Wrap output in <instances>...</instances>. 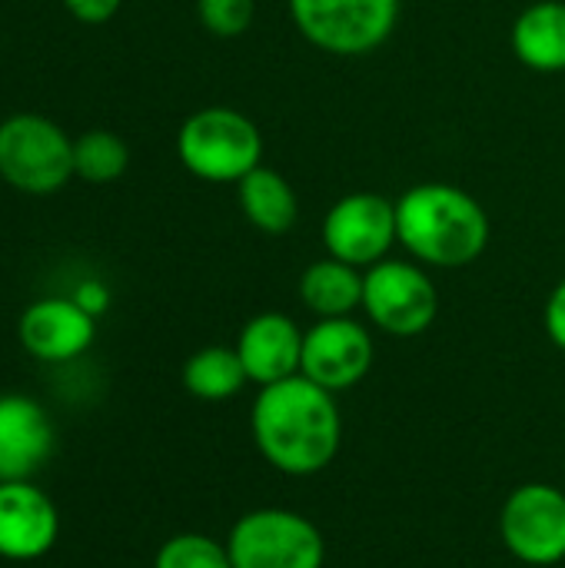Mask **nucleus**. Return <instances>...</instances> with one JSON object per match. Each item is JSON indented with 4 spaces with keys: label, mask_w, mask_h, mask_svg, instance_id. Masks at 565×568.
Here are the masks:
<instances>
[{
    "label": "nucleus",
    "mask_w": 565,
    "mask_h": 568,
    "mask_svg": "<svg viewBox=\"0 0 565 568\" xmlns=\"http://www.w3.org/2000/svg\"><path fill=\"white\" fill-rule=\"evenodd\" d=\"M250 436L256 453L276 473L306 479L340 456L343 416L330 389L296 373L256 389L250 406Z\"/></svg>",
    "instance_id": "f257e3e1"
},
{
    "label": "nucleus",
    "mask_w": 565,
    "mask_h": 568,
    "mask_svg": "<svg viewBox=\"0 0 565 568\" xmlns=\"http://www.w3.org/2000/svg\"><path fill=\"white\" fill-rule=\"evenodd\" d=\"M400 246L426 270L473 266L493 236L486 206L456 183H416L396 200Z\"/></svg>",
    "instance_id": "f03ea898"
},
{
    "label": "nucleus",
    "mask_w": 565,
    "mask_h": 568,
    "mask_svg": "<svg viewBox=\"0 0 565 568\" xmlns=\"http://www.w3.org/2000/svg\"><path fill=\"white\" fill-rule=\"evenodd\" d=\"M176 156L203 183H240L263 163V133L236 106H200L176 133Z\"/></svg>",
    "instance_id": "7ed1b4c3"
},
{
    "label": "nucleus",
    "mask_w": 565,
    "mask_h": 568,
    "mask_svg": "<svg viewBox=\"0 0 565 568\" xmlns=\"http://www.w3.org/2000/svg\"><path fill=\"white\" fill-rule=\"evenodd\" d=\"M233 568H323L326 539L313 519L283 506L243 513L226 532Z\"/></svg>",
    "instance_id": "20e7f679"
},
{
    "label": "nucleus",
    "mask_w": 565,
    "mask_h": 568,
    "mask_svg": "<svg viewBox=\"0 0 565 568\" xmlns=\"http://www.w3.org/2000/svg\"><path fill=\"white\" fill-rule=\"evenodd\" d=\"M73 140L40 113H13L0 123V180L30 196H50L73 180Z\"/></svg>",
    "instance_id": "39448f33"
},
{
    "label": "nucleus",
    "mask_w": 565,
    "mask_h": 568,
    "mask_svg": "<svg viewBox=\"0 0 565 568\" xmlns=\"http://www.w3.org/2000/svg\"><path fill=\"white\" fill-rule=\"evenodd\" d=\"M403 0H286L296 33L330 57L376 53L396 30Z\"/></svg>",
    "instance_id": "423d86ee"
},
{
    "label": "nucleus",
    "mask_w": 565,
    "mask_h": 568,
    "mask_svg": "<svg viewBox=\"0 0 565 568\" xmlns=\"http://www.w3.org/2000/svg\"><path fill=\"white\" fill-rule=\"evenodd\" d=\"M360 313L380 333L396 339H413L436 323L440 290L423 263L386 256L376 266L363 270Z\"/></svg>",
    "instance_id": "0eeeda50"
},
{
    "label": "nucleus",
    "mask_w": 565,
    "mask_h": 568,
    "mask_svg": "<svg viewBox=\"0 0 565 568\" xmlns=\"http://www.w3.org/2000/svg\"><path fill=\"white\" fill-rule=\"evenodd\" d=\"M500 539L523 566H559L565 559V486H516L500 509Z\"/></svg>",
    "instance_id": "6e6552de"
},
{
    "label": "nucleus",
    "mask_w": 565,
    "mask_h": 568,
    "mask_svg": "<svg viewBox=\"0 0 565 568\" xmlns=\"http://www.w3.org/2000/svg\"><path fill=\"white\" fill-rule=\"evenodd\" d=\"M320 240L326 246V256L333 260H343L356 270L376 266L400 243L396 200L370 190L340 196L323 216Z\"/></svg>",
    "instance_id": "1a4fd4ad"
},
{
    "label": "nucleus",
    "mask_w": 565,
    "mask_h": 568,
    "mask_svg": "<svg viewBox=\"0 0 565 568\" xmlns=\"http://www.w3.org/2000/svg\"><path fill=\"white\" fill-rule=\"evenodd\" d=\"M376 363V339L366 323L356 316L316 320L303 333V363L300 373L333 396L360 386Z\"/></svg>",
    "instance_id": "9d476101"
},
{
    "label": "nucleus",
    "mask_w": 565,
    "mask_h": 568,
    "mask_svg": "<svg viewBox=\"0 0 565 568\" xmlns=\"http://www.w3.org/2000/svg\"><path fill=\"white\" fill-rule=\"evenodd\" d=\"M17 339L27 356L60 366L93 346L97 316H90L73 296H43L20 313Z\"/></svg>",
    "instance_id": "9b49d317"
},
{
    "label": "nucleus",
    "mask_w": 565,
    "mask_h": 568,
    "mask_svg": "<svg viewBox=\"0 0 565 568\" xmlns=\"http://www.w3.org/2000/svg\"><path fill=\"white\" fill-rule=\"evenodd\" d=\"M60 536V513L53 499L33 483H0V559L37 562Z\"/></svg>",
    "instance_id": "f8f14e48"
},
{
    "label": "nucleus",
    "mask_w": 565,
    "mask_h": 568,
    "mask_svg": "<svg viewBox=\"0 0 565 568\" xmlns=\"http://www.w3.org/2000/svg\"><path fill=\"white\" fill-rule=\"evenodd\" d=\"M303 333L306 329H300L293 316L276 310L250 316L233 343L246 379L260 389L296 376L303 363Z\"/></svg>",
    "instance_id": "ddd939ff"
},
{
    "label": "nucleus",
    "mask_w": 565,
    "mask_h": 568,
    "mask_svg": "<svg viewBox=\"0 0 565 568\" xmlns=\"http://www.w3.org/2000/svg\"><path fill=\"white\" fill-rule=\"evenodd\" d=\"M53 439V423L33 396H0V483L33 479L50 459Z\"/></svg>",
    "instance_id": "4468645a"
},
{
    "label": "nucleus",
    "mask_w": 565,
    "mask_h": 568,
    "mask_svg": "<svg viewBox=\"0 0 565 568\" xmlns=\"http://www.w3.org/2000/svg\"><path fill=\"white\" fill-rule=\"evenodd\" d=\"M509 47L533 73L565 70V0H536L509 27Z\"/></svg>",
    "instance_id": "2eb2a0df"
},
{
    "label": "nucleus",
    "mask_w": 565,
    "mask_h": 568,
    "mask_svg": "<svg viewBox=\"0 0 565 568\" xmlns=\"http://www.w3.org/2000/svg\"><path fill=\"white\" fill-rule=\"evenodd\" d=\"M236 203L246 223L266 236H283L300 220V196L293 183L266 163H260L236 183Z\"/></svg>",
    "instance_id": "dca6fc26"
},
{
    "label": "nucleus",
    "mask_w": 565,
    "mask_h": 568,
    "mask_svg": "<svg viewBox=\"0 0 565 568\" xmlns=\"http://www.w3.org/2000/svg\"><path fill=\"white\" fill-rule=\"evenodd\" d=\"M300 303L316 316V320H340V316H356L363 306V270L323 256L313 260L300 273Z\"/></svg>",
    "instance_id": "f3484780"
},
{
    "label": "nucleus",
    "mask_w": 565,
    "mask_h": 568,
    "mask_svg": "<svg viewBox=\"0 0 565 568\" xmlns=\"http://www.w3.org/2000/svg\"><path fill=\"white\" fill-rule=\"evenodd\" d=\"M183 389L203 403H226L243 393L246 369L236 356V346H203L183 363Z\"/></svg>",
    "instance_id": "a211bd4d"
},
{
    "label": "nucleus",
    "mask_w": 565,
    "mask_h": 568,
    "mask_svg": "<svg viewBox=\"0 0 565 568\" xmlns=\"http://www.w3.org/2000/svg\"><path fill=\"white\" fill-rule=\"evenodd\" d=\"M130 166V146L113 130H87L73 140V173L87 183H113Z\"/></svg>",
    "instance_id": "6ab92c4d"
},
{
    "label": "nucleus",
    "mask_w": 565,
    "mask_h": 568,
    "mask_svg": "<svg viewBox=\"0 0 565 568\" xmlns=\"http://www.w3.org/2000/svg\"><path fill=\"white\" fill-rule=\"evenodd\" d=\"M153 568H233V562L226 542L203 532H176L157 549Z\"/></svg>",
    "instance_id": "aec40b11"
},
{
    "label": "nucleus",
    "mask_w": 565,
    "mask_h": 568,
    "mask_svg": "<svg viewBox=\"0 0 565 568\" xmlns=\"http://www.w3.org/2000/svg\"><path fill=\"white\" fill-rule=\"evenodd\" d=\"M196 17L206 33L220 40H233L253 27L256 0H196Z\"/></svg>",
    "instance_id": "412c9836"
},
{
    "label": "nucleus",
    "mask_w": 565,
    "mask_h": 568,
    "mask_svg": "<svg viewBox=\"0 0 565 568\" xmlns=\"http://www.w3.org/2000/svg\"><path fill=\"white\" fill-rule=\"evenodd\" d=\"M543 326H546L549 343H553L559 353H565V276L553 286V293H549V300H546Z\"/></svg>",
    "instance_id": "4be33fe9"
},
{
    "label": "nucleus",
    "mask_w": 565,
    "mask_h": 568,
    "mask_svg": "<svg viewBox=\"0 0 565 568\" xmlns=\"http://www.w3.org/2000/svg\"><path fill=\"white\" fill-rule=\"evenodd\" d=\"M67 13L80 23H90V27H100L107 20L117 17V10L123 7V0H63Z\"/></svg>",
    "instance_id": "5701e85b"
},
{
    "label": "nucleus",
    "mask_w": 565,
    "mask_h": 568,
    "mask_svg": "<svg viewBox=\"0 0 565 568\" xmlns=\"http://www.w3.org/2000/svg\"><path fill=\"white\" fill-rule=\"evenodd\" d=\"M90 316H103L107 313V306H110V290L103 286V283H97V280H87V283H80L73 293H70Z\"/></svg>",
    "instance_id": "b1692460"
},
{
    "label": "nucleus",
    "mask_w": 565,
    "mask_h": 568,
    "mask_svg": "<svg viewBox=\"0 0 565 568\" xmlns=\"http://www.w3.org/2000/svg\"><path fill=\"white\" fill-rule=\"evenodd\" d=\"M563 483H565V459H563Z\"/></svg>",
    "instance_id": "393cba45"
}]
</instances>
